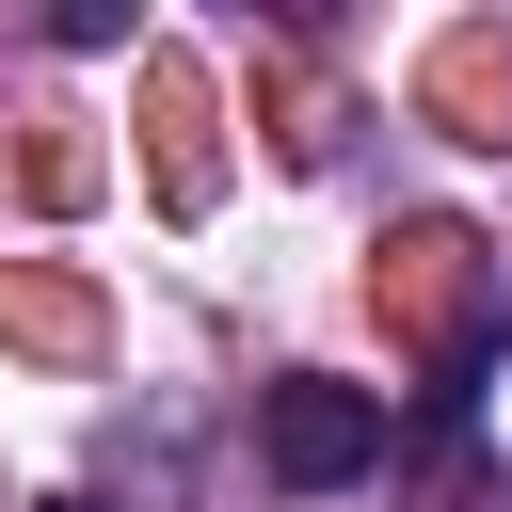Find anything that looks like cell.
Segmentation results:
<instances>
[{
  "label": "cell",
  "instance_id": "obj_2",
  "mask_svg": "<svg viewBox=\"0 0 512 512\" xmlns=\"http://www.w3.org/2000/svg\"><path fill=\"white\" fill-rule=\"evenodd\" d=\"M48 512H96V496H48Z\"/></svg>",
  "mask_w": 512,
  "mask_h": 512
},
{
  "label": "cell",
  "instance_id": "obj_1",
  "mask_svg": "<svg viewBox=\"0 0 512 512\" xmlns=\"http://www.w3.org/2000/svg\"><path fill=\"white\" fill-rule=\"evenodd\" d=\"M256 464H272L288 496H336V480H368V464H384V384L288 368V384L256 400Z\"/></svg>",
  "mask_w": 512,
  "mask_h": 512
}]
</instances>
